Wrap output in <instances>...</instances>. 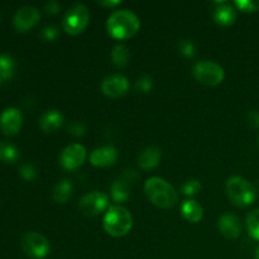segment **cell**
Segmentation results:
<instances>
[{"label":"cell","mask_w":259,"mask_h":259,"mask_svg":"<svg viewBox=\"0 0 259 259\" xmlns=\"http://www.w3.org/2000/svg\"><path fill=\"white\" fill-rule=\"evenodd\" d=\"M141 28V20L128 9L115 10L109 15L106 20V30L109 35L118 40L131 39L138 33Z\"/></svg>","instance_id":"1"},{"label":"cell","mask_w":259,"mask_h":259,"mask_svg":"<svg viewBox=\"0 0 259 259\" xmlns=\"http://www.w3.org/2000/svg\"><path fill=\"white\" fill-rule=\"evenodd\" d=\"M144 194L147 199L159 209H169L179 200L176 189L161 177H151L144 184Z\"/></svg>","instance_id":"2"},{"label":"cell","mask_w":259,"mask_h":259,"mask_svg":"<svg viewBox=\"0 0 259 259\" xmlns=\"http://www.w3.org/2000/svg\"><path fill=\"white\" fill-rule=\"evenodd\" d=\"M104 230L115 238L125 237L133 228V215L121 205H113L106 210L103 218Z\"/></svg>","instance_id":"3"},{"label":"cell","mask_w":259,"mask_h":259,"mask_svg":"<svg viewBox=\"0 0 259 259\" xmlns=\"http://www.w3.org/2000/svg\"><path fill=\"white\" fill-rule=\"evenodd\" d=\"M225 191L233 205L238 207L250 206L258 197L257 187L242 176L229 177L225 185Z\"/></svg>","instance_id":"4"},{"label":"cell","mask_w":259,"mask_h":259,"mask_svg":"<svg viewBox=\"0 0 259 259\" xmlns=\"http://www.w3.org/2000/svg\"><path fill=\"white\" fill-rule=\"evenodd\" d=\"M90 22V12L81 3H75L66 12L62 20V28L67 34L78 35L88 28Z\"/></svg>","instance_id":"5"},{"label":"cell","mask_w":259,"mask_h":259,"mask_svg":"<svg viewBox=\"0 0 259 259\" xmlns=\"http://www.w3.org/2000/svg\"><path fill=\"white\" fill-rule=\"evenodd\" d=\"M192 75L202 85L218 86L224 81L225 71L214 61L204 60L195 63L192 67Z\"/></svg>","instance_id":"6"},{"label":"cell","mask_w":259,"mask_h":259,"mask_svg":"<svg viewBox=\"0 0 259 259\" xmlns=\"http://www.w3.org/2000/svg\"><path fill=\"white\" fill-rule=\"evenodd\" d=\"M20 247L33 259H43L50 254L51 245L47 238L38 232H27L20 239Z\"/></svg>","instance_id":"7"},{"label":"cell","mask_w":259,"mask_h":259,"mask_svg":"<svg viewBox=\"0 0 259 259\" xmlns=\"http://www.w3.org/2000/svg\"><path fill=\"white\" fill-rule=\"evenodd\" d=\"M109 196L103 191H91L83 195L78 202V209L85 217L94 218L109 209Z\"/></svg>","instance_id":"8"},{"label":"cell","mask_w":259,"mask_h":259,"mask_svg":"<svg viewBox=\"0 0 259 259\" xmlns=\"http://www.w3.org/2000/svg\"><path fill=\"white\" fill-rule=\"evenodd\" d=\"M88 151L80 143H71L62 151L60 157V163L67 171H75L80 168L86 161Z\"/></svg>","instance_id":"9"},{"label":"cell","mask_w":259,"mask_h":259,"mask_svg":"<svg viewBox=\"0 0 259 259\" xmlns=\"http://www.w3.org/2000/svg\"><path fill=\"white\" fill-rule=\"evenodd\" d=\"M40 19L39 10L32 5H25L19 8L13 18V24L18 32H27L34 27Z\"/></svg>","instance_id":"10"},{"label":"cell","mask_w":259,"mask_h":259,"mask_svg":"<svg viewBox=\"0 0 259 259\" xmlns=\"http://www.w3.org/2000/svg\"><path fill=\"white\" fill-rule=\"evenodd\" d=\"M129 90V80L124 75H110L101 82V91L105 96L118 99L125 95Z\"/></svg>","instance_id":"11"},{"label":"cell","mask_w":259,"mask_h":259,"mask_svg":"<svg viewBox=\"0 0 259 259\" xmlns=\"http://www.w3.org/2000/svg\"><path fill=\"white\" fill-rule=\"evenodd\" d=\"M23 125V115L18 108H7L0 114V131L5 136H14Z\"/></svg>","instance_id":"12"},{"label":"cell","mask_w":259,"mask_h":259,"mask_svg":"<svg viewBox=\"0 0 259 259\" xmlns=\"http://www.w3.org/2000/svg\"><path fill=\"white\" fill-rule=\"evenodd\" d=\"M90 163L99 168H105L118 161V149L114 146H103L94 149L90 154Z\"/></svg>","instance_id":"13"},{"label":"cell","mask_w":259,"mask_h":259,"mask_svg":"<svg viewBox=\"0 0 259 259\" xmlns=\"http://www.w3.org/2000/svg\"><path fill=\"white\" fill-rule=\"evenodd\" d=\"M218 228L220 234L228 239H237L242 234V223L237 215L232 212H225L218 220Z\"/></svg>","instance_id":"14"},{"label":"cell","mask_w":259,"mask_h":259,"mask_svg":"<svg viewBox=\"0 0 259 259\" xmlns=\"http://www.w3.org/2000/svg\"><path fill=\"white\" fill-rule=\"evenodd\" d=\"M63 121H65L63 114L57 109H51V110H47L46 113L42 114L38 124H39V128L43 132L52 133V132H56L62 126Z\"/></svg>","instance_id":"15"},{"label":"cell","mask_w":259,"mask_h":259,"mask_svg":"<svg viewBox=\"0 0 259 259\" xmlns=\"http://www.w3.org/2000/svg\"><path fill=\"white\" fill-rule=\"evenodd\" d=\"M161 149L156 146H149L147 147V148H144L143 151L139 153L137 162H138V166L141 167L142 169L148 171V169L156 168L159 164V162H161Z\"/></svg>","instance_id":"16"},{"label":"cell","mask_w":259,"mask_h":259,"mask_svg":"<svg viewBox=\"0 0 259 259\" xmlns=\"http://www.w3.org/2000/svg\"><path fill=\"white\" fill-rule=\"evenodd\" d=\"M212 18H214V22L220 27H230L237 20V10L232 5L219 3V5L215 8Z\"/></svg>","instance_id":"17"},{"label":"cell","mask_w":259,"mask_h":259,"mask_svg":"<svg viewBox=\"0 0 259 259\" xmlns=\"http://www.w3.org/2000/svg\"><path fill=\"white\" fill-rule=\"evenodd\" d=\"M181 215L189 223H199L204 218V207L194 199L185 200L181 204Z\"/></svg>","instance_id":"18"},{"label":"cell","mask_w":259,"mask_h":259,"mask_svg":"<svg viewBox=\"0 0 259 259\" xmlns=\"http://www.w3.org/2000/svg\"><path fill=\"white\" fill-rule=\"evenodd\" d=\"M128 182L129 180L118 179L111 184L110 195L114 202L121 204V202L128 201V199L131 197V189H129Z\"/></svg>","instance_id":"19"},{"label":"cell","mask_w":259,"mask_h":259,"mask_svg":"<svg viewBox=\"0 0 259 259\" xmlns=\"http://www.w3.org/2000/svg\"><path fill=\"white\" fill-rule=\"evenodd\" d=\"M73 185L70 180L65 179L56 184L52 191V199L56 204H66L72 197Z\"/></svg>","instance_id":"20"},{"label":"cell","mask_w":259,"mask_h":259,"mask_svg":"<svg viewBox=\"0 0 259 259\" xmlns=\"http://www.w3.org/2000/svg\"><path fill=\"white\" fill-rule=\"evenodd\" d=\"M129 48L124 45H116L111 51V61L118 68H124L129 63Z\"/></svg>","instance_id":"21"},{"label":"cell","mask_w":259,"mask_h":259,"mask_svg":"<svg viewBox=\"0 0 259 259\" xmlns=\"http://www.w3.org/2000/svg\"><path fill=\"white\" fill-rule=\"evenodd\" d=\"M20 157L19 149L9 142L0 141V161L5 163H13Z\"/></svg>","instance_id":"22"},{"label":"cell","mask_w":259,"mask_h":259,"mask_svg":"<svg viewBox=\"0 0 259 259\" xmlns=\"http://www.w3.org/2000/svg\"><path fill=\"white\" fill-rule=\"evenodd\" d=\"M15 71V62L12 56L7 53H0V76L4 80L13 77Z\"/></svg>","instance_id":"23"},{"label":"cell","mask_w":259,"mask_h":259,"mask_svg":"<svg viewBox=\"0 0 259 259\" xmlns=\"http://www.w3.org/2000/svg\"><path fill=\"white\" fill-rule=\"evenodd\" d=\"M247 229L250 237L259 242V209H254L245 218Z\"/></svg>","instance_id":"24"},{"label":"cell","mask_w":259,"mask_h":259,"mask_svg":"<svg viewBox=\"0 0 259 259\" xmlns=\"http://www.w3.org/2000/svg\"><path fill=\"white\" fill-rule=\"evenodd\" d=\"M202 189L201 186V182L196 179H191V180H187L181 187V191L182 194L186 195V196H195L200 192V190Z\"/></svg>","instance_id":"25"},{"label":"cell","mask_w":259,"mask_h":259,"mask_svg":"<svg viewBox=\"0 0 259 259\" xmlns=\"http://www.w3.org/2000/svg\"><path fill=\"white\" fill-rule=\"evenodd\" d=\"M234 5L238 10H242L244 13H254L259 10V0H237Z\"/></svg>","instance_id":"26"},{"label":"cell","mask_w":259,"mask_h":259,"mask_svg":"<svg viewBox=\"0 0 259 259\" xmlns=\"http://www.w3.org/2000/svg\"><path fill=\"white\" fill-rule=\"evenodd\" d=\"M136 88L139 93L148 94L153 90V78L148 75H143L137 80Z\"/></svg>","instance_id":"27"},{"label":"cell","mask_w":259,"mask_h":259,"mask_svg":"<svg viewBox=\"0 0 259 259\" xmlns=\"http://www.w3.org/2000/svg\"><path fill=\"white\" fill-rule=\"evenodd\" d=\"M19 175L25 181H32V180H34L37 177L38 172L37 168L32 163H23L19 167Z\"/></svg>","instance_id":"28"},{"label":"cell","mask_w":259,"mask_h":259,"mask_svg":"<svg viewBox=\"0 0 259 259\" xmlns=\"http://www.w3.org/2000/svg\"><path fill=\"white\" fill-rule=\"evenodd\" d=\"M180 52H181V55H184L185 57L192 58L196 55V46L194 45L192 40L185 39L180 43Z\"/></svg>","instance_id":"29"},{"label":"cell","mask_w":259,"mask_h":259,"mask_svg":"<svg viewBox=\"0 0 259 259\" xmlns=\"http://www.w3.org/2000/svg\"><path fill=\"white\" fill-rule=\"evenodd\" d=\"M67 131L71 136L82 137L85 136L86 133V126L85 124L81 123V121H72V123L67 126Z\"/></svg>","instance_id":"30"},{"label":"cell","mask_w":259,"mask_h":259,"mask_svg":"<svg viewBox=\"0 0 259 259\" xmlns=\"http://www.w3.org/2000/svg\"><path fill=\"white\" fill-rule=\"evenodd\" d=\"M40 37H42L45 40H47V42H53V40L57 39L58 29L55 27V25H48V27H46L45 29L42 30Z\"/></svg>","instance_id":"31"},{"label":"cell","mask_w":259,"mask_h":259,"mask_svg":"<svg viewBox=\"0 0 259 259\" xmlns=\"http://www.w3.org/2000/svg\"><path fill=\"white\" fill-rule=\"evenodd\" d=\"M248 121H249L250 125L253 128H259V111L258 110H252L248 113Z\"/></svg>","instance_id":"32"},{"label":"cell","mask_w":259,"mask_h":259,"mask_svg":"<svg viewBox=\"0 0 259 259\" xmlns=\"http://www.w3.org/2000/svg\"><path fill=\"white\" fill-rule=\"evenodd\" d=\"M45 10L47 14H57L61 10V5L56 2H50L45 5Z\"/></svg>","instance_id":"33"},{"label":"cell","mask_w":259,"mask_h":259,"mask_svg":"<svg viewBox=\"0 0 259 259\" xmlns=\"http://www.w3.org/2000/svg\"><path fill=\"white\" fill-rule=\"evenodd\" d=\"M98 4L104 8H110V9H113V8L120 5L121 2L120 0H115V2H113V0H104V2H98Z\"/></svg>","instance_id":"34"},{"label":"cell","mask_w":259,"mask_h":259,"mask_svg":"<svg viewBox=\"0 0 259 259\" xmlns=\"http://www.w3.org/2000/svg\"><path fill=\"white\" fill-rule=\"evenodd\" d=\"M254 257H255V259H259V247L257 248V249H255V254H254Z\"/></svg>","instance_id":"35"},{"label":"cell","mask_w":259,"mask_h":259,"mask_svg":"<svg viewBox=\"0 0 259 259\" xmlns=\"http://www.w3.org/2000/svg\"><path fill=\"white\" fill-rule=\"evenodd\" d=\"M0 81H2V76H0Z\"/></svg>","instance_id":"36"},{"label":"cell","mask_w":259,"mask_h":259,"mask_svg":"<svg viewBox=\"0 0 259 259\" xmlns=\"http://www.w3.org/2000/svg\"><path fill=\"white\" fill-rule=\"evenodd\" d=\"M258 144H259V138H258Z\"/></svg>","instance_id":"37"}]
</instances>
